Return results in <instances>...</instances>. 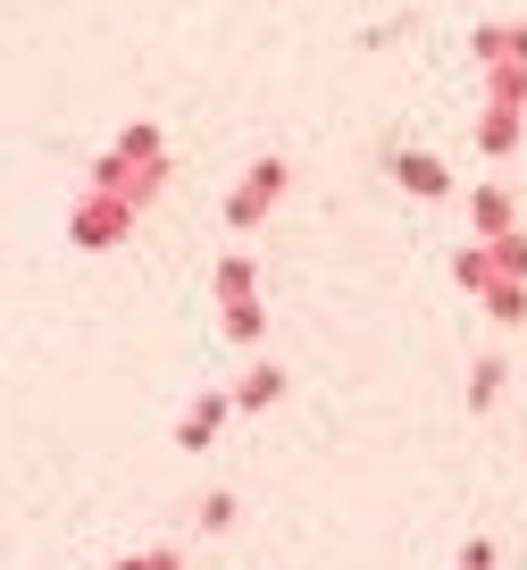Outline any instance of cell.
I'll return each mask as SVG.
<instances>
[{"instance_id":"cell-14","label":"cell","mask_w":527,"mask_h":570,"mask_svg":"<svg viewBox=\"0 0 527 570\" xmlns=\"http://www.w3.org/2000/svg\"><path fill=\"white\" fill-rule=\"evenodd\" d=\"M218 327H227V336H235V344H260V327H268V311H260V294H243V303H227V320H218Z\"/></svg>"},{"instance_id":"cell-7","label":"cell","mask_w":527,"mask_h":570,"mask_svg":"<svg viewBox=\"0 0 527 570\" xmlns=\"http://www.w3.org/2000/svg\"><path fill=\"white\" fill-rule=\"evenodd\" d=\"M477 142H486L494 160H503V151H519V109H510V101H486V126H477Z\"/></svg>"},{"instance_id":"cell-19","label":"cell","mask_w":527,"mask_h":570,"mask_svg":"<svg viewBox=\"0 0 527 570\" xmlns=\"http://www.w3.org/2000/svg\"><path fill=\"white\" fill-rule=\"evenodd\" d=\"M151 570H185V562H176V553H151Z\"/></svg>"},{"instance_id":"cell-11","label":"cell","mask_w":527,"mask_h":570,"mask_svg":"<svg viewBox=\"0 0 527 570\" xmlns=\"http://www.w3.org/2000/svg\"><path fill=\"white\" fill-rule=\"evenodd\" d=\"M109 151H126V160H168V151H159V126H151V118H126Z\"/></svg>"},{"instance_id":"cell-5","label":"cell","mask_w":527,"mask_h":570,"mask_svg":"<svg viewBox=\"0 0 527 570\" xmlns=\"http://www.w3.org/2000/svg\"><path fill=\"white\" fill-rule=\"evenodd\" d=\"M394 177H402L419 202H444V194H453V168H444L436 151H394Z\"/></svg>"},{"instance_id":"cell-18","label":"cell","mask_w":527,"mask_h":570,"mask_svg":"<svg viewBox=\"0 0 527 570\" xmlns=\"http://www.w3.org/2000/svg\"><path fill=\"white\" fill-rule=\"evenodd\" d=\"M109 570H151V553H126V562H109Z\"/></svg>"},{"instance_id":"cell-10","label":"cell","mask_w":527,"mask_h":570,"mask_svg":"<svg viewBox=\"0 0 527 570\" xmlns=\"http://www.w3.org/2000/svg\"><path fill=\"white\" fill-rule=\"evenodd\" d=\"M477 59H527V26H477Z\"/></svg>"},{"instance_id":"cell-16","label":"cell","mask_w":527,"mask_h":570,"mask_svg":"<svg viewBox=\"0 0 527 570\" xmlns=\"http://www.w3.org/2000/svg\"><path fill=\"white\" fill-rule=\"evenodd\" d=\"M494 268H503V277H527V235H519V227L494 235Z\"/></svg>"},{"instance_id":"cell-15","label":"cell","mask_w":527,"mask_h":570,"mask_svg":"<svg viewBox=\"0 0 527 570\" xmlns=\"http://www.w3.org/2000/svg\"><path fill=\"white\" fill-rule=\"evenodd\" d=\"M494 394H503V361H477V370H469V411H494Z\"/></svg>"},{"instance_id":"cell-12","label":"cell","mask_w":527,"mask_h":570,"mask_svg":"<svg viewBox=\"0 0 527 570\" xmlns=\"http://www.w3.org/2000/svg\"><path fill=\"white\" fill-rule=\"evenodd\" d=\"M251 285H260V268H251V252H227V261H218V303H243Z\"/></svg>"},{"instance_id":"cell-1","label":"cell","mask_w":527,"mask_h":570,"mask_svg":"<svg viewBox=\"0 0 527 570\" xmlns=\"http://www.w3.org/2000/svg\"><path fill=\"white\" fill-rule=\"evenodd\" d=\"M126 227H135V202H126V194H101V185H92V194L76 202V218H68V235H76L84 252L126 244Z\"/></svg>"},{"instance_id":"cell-6","label":"cell","mask_w":527,"mask_h":570,"mask_svg":"<svg viewBox=\"0 0 527 570\" xmlns=\"http://www.w3.org/2000/svg\"><path fill=\"white\" fill-rule=\"evenodd\" d=\"M268 403H285V370L277 361H260V370L235 386V411H268Z\"/></svg>"},{"instance_id":"cell-3","label":"cell","mask_w":527,"mask_h":570,"mask_svg":"<svg viewBox=\"0 0 527 570\" xmlns=\"http://www.w3.org/2000/svg\"><path fill=\"white\" fill-rule=\"evenodd\" d=\"M92 185H101V194H126L142 210V202L159 194V185H168V160H126V151H101V168H92Z\"/></svg>"},{"instance_id":"cell-4","label":"cell","mask_w":527,"mask_h":570,"mask_svg":"<svg viewBox=\"0 0 527 570\" xmlns=\"http://www.w3.org/2000/svg\"><path fill=\"white\" fill-rule=\"evenodd\" d=\"M227 411H235V386L227 394H193V411H185V420H176V445H185V453H201V445H210V436H218V420H227Z\"/></svg>"},{"instance_id":"cell-8","label":"cell","mask_w":527,"mask_h":570,"mask_svg":"<svg viewBox=\"0 0 527 570\" xmlns=\"http://www.w3.org/2000/svg\"><path fill=\"white\" fill-rule=\"evenodd\" d=\"M469 218H477V235H486V244H494V235H510V194H503V185H477Z\"/></svg>"},{"instance_id":"cell-13","label":"cell","mask_w":527,"mask_h":570,"mask_svg":"<svg viewBox=\"0 0 527 570\" xmlns=\"http://www.w3.org/2000/svg\"><path fill=\"white\" fill-rule=\"evenodd\" d=\"M486 311H494L503 327H510V320H527V277H494V285H486Z\"/></svg>"},{"instance_id":"cell-9","label":"cell","mask_w":527,"mask_h":570,"mask_svg":"<svg viewBox=\"0 0 527 570\" xmlns=\"http://www.w3.org/2000/svg\"><path fill=\"white\" fill-rule=\"evenodd\" d=\"M453 277H460V294H486V285L503 277V268H494V244H469V252L453 261Z\"/></svg>"},{"instance_id":"cell-17","label":"cell","mask_w":527,"mask_h":570,"mask_svg":"<svg viewBox=\"0 0 527 570\" xmlns=\"http://www.w3.org/2000/svg\"><path fill=\"white\" fill-rule=\"evenodd\" d=\"M201 529H235V495L218 487V495H201Z\"/></svg>"},{"instance_id":"cell-2","label":"cell","mask_w":527,"mask_h":570,"mask_svg":"<svg viewBox=\"0 0 527 570\" xmlns=\"http://www.w3.org/2000/svg\"><path fill=\"white\" fill-rule=\"evenodd\" d=\"M277 194H285V160H251L243 185L227 194V227H260V218L277 210Z\"/></svg>"}]
</instances>
